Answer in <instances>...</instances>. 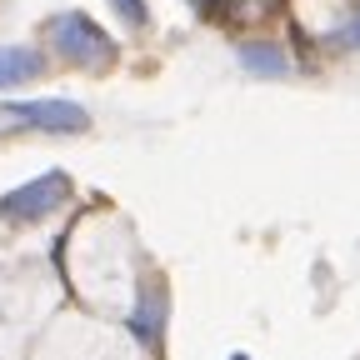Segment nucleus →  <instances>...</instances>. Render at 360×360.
Masks as SVG:
<instances>
[{
    "instance_id": "1",
    "label": "nucleus",
    "mask_w": 360,
    "mask_h": 360,
    "mask_svg": "<svg viewBox=\"0 0 360 360\" xmlns=\"http://www.w3.org/2000/svg\"><path fill=\"white\" fill-rule=\"evenodd\" d=\"M45 40H51V51L80 70H110L115 65V40L80 11H60L45 20Z\"/></svg>"
},
{
    "instance_id": "7",
    "label": "nucleus",
    "mask_w": 360,
    "mask_h": 360,
    "mask_svg": "<svg viewBox=\"0 0 360 360\" xmlns=\"http://www.w3.org/2000/svg\"><path fill=\"white\" fill-rule=\"evenodd\" d=\"M335 45H345V51H360V15H355V20L335 35Z\"/></svg>"
},
{
    "instance_id": "5",
    "label": "nucleus",
    "mask_w": 360,
    "mask_h": 360,
    "mask_svg": "<svg viewBox=\"0 0 360 360\" xmlns=\"http://www.w3.org/2000/svg\"><path fill=\"white\" fill-rule=\"evenodd\" d=\"M240 65L250 75H285L290 70V60H285V51L276 40H245L240 45Z\"/></svg>"
},
{
    "instance_id": "8",
    "label": "nucleus",
    "mask_w": 360,
    "mask_h": 360,
    "mask_svg": "<svg viewBox=\"0 0 360 360\" xmlns=\"http://www.w3.org/2000/svg\"><path fill=\"white\" fill-rule=\"evenodd\" d=\"M195 6H200V11H215V6H220V0H195Z\"/></svg>"
},
{
    "instance_id": "4",
    "label": "nucleus",
    "mask_w": 360,
    "mask_h": 360,
    "mask_svg": "<svg viewBox=\"0 0 360 360\" xmlns=\"http://www.w3.org/2000/svg\"><path fill=\"white\" fill-rule=\"evenodd\" d=\"M40 70H45V56L40 51H25V45H0V90L25 85Z\"/></svg>"
},
{
    "instance_id": "6",
    "label": "nucleus",
    "mask_w": 360,
    "mask_h": 360,
    "mask_svg": "<svg viewBox=\"0 0 360 360\" xmlns=\"http://www.w3.org/2000/svg\"><path fill=\"white\" fill-rule=\"evenodd\" d=\"M110 11H115L125 25H135V30L146 25V0H110Z\"/></svg>"
},
{
    "instance_id": "2",
    "label": "nucleus",
    "mask_w": 360,
    "mask_h": 360,
    "mask_svg": "<svg viewBox=\"0 0 360 360\" xmlns=\"http://www.w3.org/2000/svg\"><path fill=\"white\" fill-rule=\"evenodd\" d=\"M65 200H70V175L45 170V175L30 180V186H15L6 200H0V215H6V220H45Z\"/></svg>"
},
{
    "instance_id": "3",
    "label": "nucleus",
    "mask_w": 360,
    "mask_h": 360,
    "mask_svg": "<svg viewBox=\"0 0 360 360\" xmlns=\"http://www.w3.org/2000/svg\"><path fill=\"white\" fill-rule=\"evenodd\" d=\"M6 120L51 130V135H80V130H90V115L75 101H20V105H6Z\"/></svg>"
}]
</instances>
